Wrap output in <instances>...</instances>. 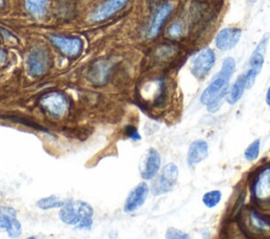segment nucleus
Returning a JSON list of instances; mask_svg holds the SVG:
<instances>
[{"mask_svg": "<svg viewBox=\"0 0 270 239\" xmlns=\"http://www.w3.org/2000/svg\"><path fill=\"white\" fill-rule=\"evenodd\" d=\"M236 71V62L231 57L223 62L222 69L214 76L210 85L201 95V102L207 106L209 112L214 113L219 110L223 99L228 93L229 81Z\"/></svg>", "mask_w": 270, "mask_h": 239, "instance_id": "f257e3e1", "label": "nucleus"}, {"mask_svg": "<svg viewBox=\"0 0 270 239\" xmlns=\"http://www.w3.org/2000/svg\"><path fill=\"white\" fill-rule=\"evenodd\" d=\"M93 213V208L85 201H68L60 212V218L67 224L77 225L81 221L92 218Z\"/></svg>", "mask_w": 270, "mask_h": 239, "instance_id": "f03ea898", "label": "nucleus"}, {"mask_svg": "<svg viewBox=\"0 0 270 239\" xmlns=\"http://www.w3.org/2000/svg\"><path fill=\"white\" fill-rule=\"evenodd\" d=\"M268 43V36H264L260 43L256 45L255 50L252 52L250 59H249V69L245 73L246 78V89H250L253 85L254 81L262 71L264 59H265V53L266 47Z\"/></svg>", "mask_w": 270, "mask_h": 239, "instance_id": "7ed1b4c3", "label": "nucleus"}, {"mask_svg": "<svg viewBox=\"0 0 270 239\" xmlns=\"http://www.w3.org/2000/svg\"><path fill=\"white\" fill-rule=\"evenodd\" d=\"M179 178V169L174 163H168L164 166L160 175L152 185V193L158 196L168 193L177 185Z\"/></svg>", "mask_w": 270, "mask_h": 239, "instance_id": "20e7f679", "label": "nucleus"}, {"mask_svg": "<svg viewBox=\"0 0 270 239\" xmlns=\"http://www.w3.org/2000/svg\"><path fill=\"white\" fill-rule=\"evenodd\" d=\"M252 195L257 204L266 205L270 202V164L255 175L252 183Z\"/></svg>", "mask_w": 270, "mask_h": 239, "instance_id": "39448f33", "label": "nucleus"}, {"mask_svg": "<svg viewBox=\"0 0 270 239\" xmlns=\"http://www.w3.org/2000/svg\"><path fill=\"white\" fill-rule=\"evenodd\" d=\"M215 53L211 49H205L193 61L192 73L197 79L205 78L215 64Z\"/></svg>", "mask_w": 270, "mask_h": 239, "instance_id": "423d86ee", "label": "nucleus"}, {"mask_svg": "<svg viewBox=\"0 0 270 239\" xmlns=\"http://www.w3.org/2000/svg\"><path fill=\"white\" fill-rule=\"evenodd\" d=\"M49 55L43 49L32 51L27 58V68L32 76H41L49 67Z\"/></svg>", "mask_w": 270, "mask_h": 239, "instance_id": "0eeeda50", "label": "nucleus"}, {"mask_svg": "<svg viewBox=\"0 0 270 239\" xmlns=\"http://www.w3.org/2000/svg\"><path fill=\"white\" fill-rule=\"evenodd\" d=\"M128 3L129 0H104L93 12L91 15V20L93 22H100L108 19L116 14L117 12L123 10Z\"/></svg>", "mask_w": 270, "mask_h": 239, "instance_id": "6e6552de", "label": "nucleus"}, {"mask_svg": "<svg viewBox=\"0 0 270 239\" xmlns=\"http://www.w3.org/2000/svg\"><path fill=\"white\" fill-rule=\"evenodd\" d=\"M50 40L58 50L70 57H75L79 55L81 49H83V42L78 38L52 35L50 36Z\"/></svg>", "mask_w": 270, "mask_h": 239, "instance_id": "1a4fd4ad", "label": "nucleus"}, {"mask_svg": "<svg viewBox=\"0 0 270 239\" xmlns=\"http://www.w3.org/2000/svg\"><path fill=\"white\" fill-rule=\"evenodd\" d=\"M242 36V31L236 27L221 30L215 37V45L221 51H229L238 44Z\"/></svg>", "mask_w": 270, "mask_h": 239, "instance_id": "9d476101", "label": "nucleus"}, {"mask_svg": "<svg viewBox=\"0 0 270 239\" xmlns=\"http://www.w3.org/2000/svg\"><path fill=\"white\" fill-rule=\"evenodd\" d=\"M43 109L53 116H62L65 114L68 102L66 97L61 93H50L40 100Z\"/></svg>", "mask_w": 270, "mask_h": 239, "instance_id": "9b49d317", "label": "nucleus"}, {"mask_svg": "<svg viewBox=\"0 0 270 239\" xmlns=\"http://www.w3.org/2000/svg\"><path fill=\"white\" fill-rule=\"evenodd\" d=\"M148 194H149V188L147 184L142 183L136 186L127 197L125 204V211L127 213H131L139 209L145 204Z\"/></svg>", "mask_w": 270, "mask_h": 239, "instance_id": "f8f14e48", "label": "nucleus"}, {"mask_svg": "<svg viewBox=\"0 0 270 239\" xmlns=\"http://www.w3.org/2000/svg\"><path fill=\"white\" fill-rule=\"evenodd\" d=\"M173 11V4L170 2H167L163 4L155 12V14L152 18V21L150 23V28L148 30V37L153 38L159 33L164 22L169 17V15Z\"/></svg>", "mask_w": 270, "mask_h": 239, "instance_id": "ddd939ff", "label": "nucleus"}, {"mask_svg": "<svg viewBox=\"0 0 270 239\" xmlns=\"http://www.w3.org/2000/svg\"><path fill=\"white\" fill-rule=\"evenodd\" d=\"M209 155V149L207 142L204 140H196L192 142L189 150H188V164L194 165L196 163H199L201 161L205 160Z\"/></svg>", "mask_w": 270, "mask_h": 239, "instance_id": "4468645a", "label": "nucleus"}, {"mask_svg": "<svg viewBox=\"0 0 270 239\" xmlns=\"http://www.w3.org/2000/svg\"><path fill=\"white\" fill-rule=\"evenodd\" d=\"M160 162H161V159H160L159 153L154 149H150L147 154L144 170L142 172V177L144 179H147V181L155 177V175L159 171Z\"/></svg>", "mask_w": 270, "mask_h": 239, "instance_id": "2eb2a0df", "label": "nucleus"}, {"mask_svg": "<svg viewBox=\"0 0 270 239\" xmlns=\"http://www.w3.org/2000/svg\"><path fill=\"white\" fill-rule=\"evenodd\" d=\"M111 65L108 61H98L94 64L90 70V79L97 85H101L107 81L110 75Z\"/></svg>", "mask_w": 270, "mask_h": 239, "instance_id": "dca6fc26", "label": "nucleus"}, {"mask_svg": "<svg viewBox=\"0 0 270 239\" xmlns=\"http://www.w3.org/2000/svg\"><path fill=\"white\" fill-rule=\"evenodd\" d=\"M245 89H246V78L244 73L239 76L237 81L234 82V85L231 87L229 93H227V101L230 104L237 103L243 96Z\"/></svg>", "mask_w": 270, "mask_h": 239, "instance_id": "f3484780", "label": "nucleus"}, {"mask_svg": "<svg viewBox=\"0 0 270 239\" xmlns=\"http://www.w3.org/2000/svg\"><path fill=\"white\" fill-rule=\"evenodd\" d=\"M49 0H26V8L35 17H40L45 13Z\"/></svg>", "mask_w": 270, "mask_h": 239, "instance_id": "a211bd4d", "label": "nucleus"}, {"mask_svg": "<svg viewBox=\"0 0 270 239\" xmlns=\"http://www.w3.org/2000/svg\"><path fill=\"white\" fill-rule=\"evenodd\" d=\"M67 202L62 200L61 198H58L57 196H49V197H44L38 200L37 202V207L41 210H51V209H58V208H63L66 206Z\"/></svg>", "mask_w": 270, "mask_h": 239, "instance_id": "6ab92c4d", "label": "nucleus"}, {"mask_svg": "<svg viewBox=\"0 0 270 239\" xmlns=\"http://www.w3.org/2000/svg\"><path fill=\"white\" fill-rule=\"evenodd\" d=\"M221 199H222V193H221V191H218V190L211 191V192H208L203 196L204 205L209 209L217 207L221 202Z\"/></svg>", "mask_w": 270, "mask_h": 239, "instance_id": "aec40b11", "label": "nucleus"}, {"mask_svg": "<svg viewBox=\"0 0 270 239\" xmlns=\"http://www.w3.org/2000/svg\"><path fill=\"white\" fill-rule=\"evenodd\" d=\"M249 217H250V224L252 228H254L255 231L265 233L266 230L269 229V224L260 216H257L255 213H252Z\"/></svg>", "mask_w": 270, "mask_h": 239, "instance_id": "412c9836", "label": "nucleus"}, {"mask_svg": "<svg viewBox=\"0 0 270 239\" xmlns=\"http://www.w3.org/2000/svg\"><path fill=\"white\" fill-rule=\"evenodd\" d=\"M260 140L257 139L255 141H253L251 145L246 149L245 151V158L249 160V161H252V160H255L257 157H259V154H260Z\"/></svg>", "mask_w": 270, "mask_h": 239, "instance_id": "4be33fe9", "label": "nucleus"}, {"mask_svg": "<svg viewBox=\"0 0 270 239\" xmlns=\"http://www.w3.org/2000/svg\"><path fill=\"white\" fill-rule=\"evenodd\" d=\"M184 30H185L184 23L181 22V21H178V22L173 23L172 26L169 27L167 33H168V35L170 36L171 38H179L183 35Z\"/></svg>", "mask_w": 270, "mask_h": 239, "instance_id": "5701e85b", "label": "nucleus"}, {"mask_svg": "<svg viewBox=\"0 0 270 239\" xmlns=\"http://www.w3.org/2000/svg\"><path fill=\"white\" fill-rule=\"evenodd\" d=\"M21 231H22V229H21L20 222L16 218H12L10 226L7 229V232H8L9 236L12 237V238L19 237L20 234H21Z\"/></svg>", "mask_w": 270, "mask_h": 239, "instance_id": "b1692460", "label": "nucleus"}, {"mask_svg": "<svg viewBox=\"0 0 270 239\" xmlns=\"http://www.w3.org/2000/svg\"><path fill=\"white\" fill-rule=\"evenodd\" d=\"M166 238L170 239H186L189 238V235H187L186 233L175 229V228H169L166 232Z\"/></svg>", "mask_w": 270, "mask_h": 239, "instance_id": "393cba45", "label": "nucleus"}, {"mask_svg": "<svg viewBox=\"0 0 270 239\" xmlns=\"http://www.w3.org/2000/svg\"><path fill=\"white\" fill-rule=\"evenodd\" d=\"M125 133L129 138L134 140V141H138V140H140V138H142V137H140L139 133L137 132V130L134 127H131V126H128L126 128Z\"/></svg>", "mask_w": 270, "mask_h": 239, "instance_id": "a878e982", "label": "nucleus"}, {"mask_svg": "<svg viewBox=\"0 0 270 239\" xmlns=\"http://www.w3.org/2000/svg\"><path fill=\"white\" fill-rule=\"evenodd\" d=\"M0 214L5 215V216H8L10 218H16L17 216V212L13 208H9V207H3L0 208Z\"/></svg>", "mask_w": 270, "mask_h": 239, "instance_id": "bb28decb", "label": "nucleus"}, {"mask_svg": "<svg viewBox=\"0 0 270 239\" xmlns=\"http://www.w3.org/2000/svg\"><path fill=\"white\" fill-rule=\"evenodd\" d=\"M12 218L5 216V215H0V229H8L10 226Z\"/></svg>", "mask_w": 270, "mask_h": 239, "instance_id": "cd10ccee", "label": "nucleus"}, {"mask_svg": "<svg viewBox=\"0 0 270 239\" xmlns=\"http://www.w3.org/2000/svg\"><path fill=\"white\" fill-rule=\"evenodd\" d=\"M266 103L270 106V88L268 89L267 94H266Z\"/></svg>", "mask_w": 270, "mask_h": 239, "instance_id": "c85d7f7f", "label": "nucleus"}, {"mask_svg": "<svg viewBox=\"0 0 270 239\" xmlns=\"http://www.w3.org/2000/svg\"><path fill=\"white\" fill-rule=\"evenodd\" d=\"M5 59V53L0 50V61H4Z\"/></svg>", "mask_w": 270, "mask_h": 239, "instance_id": "c756f323", "label": "nucleus"}, {"mask_svg": "<svg viewBox=\"0 0 270 239\" xmlns=\"http://www.w3.org/2000/svg\"><path fill=\"white\" fill-rule=\"evenodd\" d=\"M5 0H0V9H3L5 7Z\"/></svg>", "mask_w": 270, "mask_h": 239, "instance_id": "7c9ffc66", "label": "nucleus"}]
</instances>
